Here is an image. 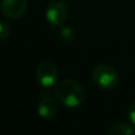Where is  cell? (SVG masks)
Wrapping results in <instances>:
<instances>
[{"label":"cell","instance_id":"5","mask_svg":"<svg viewBox=\"0 0 135 135\" xmlns=\"http://www.w3.org/2000/svg\"><path fill=\"white\" fill-rule=\"evenodd\" d=\"M58 102L56 96L50 95L49 93H43L38 103V114L43 119H51L58 112Z\"/></svg>","mask_w":135,"mask_h":135},{"label":"cell","instance_id":"3","mask_svg":"<svg viewBox=\"0 0 135 135\" xmlns=\"http://www.w3.org/2000/svg\"><path fill=\"white\" fill-rule=\"evenodd\" d=\"M36 78L45 88L52 86L58 78V69L51 62H42L36 69Z\"/></svg>","mask_w":135,"mask_h":135},{"label":"cell","instance_id":"6","mask_svg":"<svg viewBox=\"0 0 135 135\" xmlns=\"http://www.w3.org/2000/svg\"><path fill=\"white\" fill-rule=\"evenodd\" d=\"M27 0H1V12L8 19H19L26 11Z\"/></svg>","mask_w":135,"mask_h":135},{"label":"cell","instance_id":"9","mask_svg":"<svg viewBox=\"0 0 135 135\" xmlns=\"http://www.w3.org/2000/svg\"><path fill=\"white\" fill-rule=\"evenodd\" d=\"M72 36H74V32H72V30L70 27H64L61 30V37L63 38V39L70 40L72 38Z\"/></svg>","mask_w":135,"mask_h":135},{"label":"cell","instance_id":"7","mask_svg":"<svg viewBox=\"0 0 135 135\" xmlns=\"http://www.w3.org/2000/svg\"><path fill=\"white\" fill-rule=\"evenodd\" d=\"M134 128L131 124L127 123H116L113 124L109 129H108V134L110 135H131L134 133Z\"/></svg>","mask_w":135,"mask_h":135},{"label":"cell","instance_id":"8","mask_svg":"<svg viewBox=\"0 0 135 135\" xmlns=\"http://www.w3.org/2000/svg\"><path fill=\"white\" fill-rule=\"evenodd\" d=\"M9 36V26L7 23L0 20V40H5Z\"/></svg>","mask_w":135,"mask_h":135},{"label":"cell","instance_id":"4","mask_svg":"<svg viewBox=\"0 0 135 135\" xmlns=\"http://www.w3.org/2000/svg\"><path fill=\"white\" fill-rule=\"evenodd\" d=\"M45 16L51 25L61 26L68 18V7L62 1H52L47 6Z\"/></svg>","mask_w":135,"mask_h":135},{"label":"cell","instance_id":"10","mask_svg":"<svg viewBox=\"0 0 135 135\" xmlns=\"http://www.w3.org/2000/svg\"><path fill=\"white\" fill-rule=\"evenodd\" d=\"M128 115H129V117H131V120H132V122L135 124V100L132 102V104H131V107H129V109H128Z\"/></svg>","mask_w":135,"mask_h":135},{"label":"cell","instance_id":"1","mask_svg":"<svg viewBox=\"0 0 135 135\" xmlns=\"http://www.w3.org/2000/svg\"><path fill=\"white\" fill-rule=\"evenodd\" d=\"M55 96L65 107H78L85 98V91L78 82L64 79L55 86Z\"/></svg>","mask_w":135,"mask_h":135},{"label":"cell","instance_id":"2","mask_svg":"<svg viewBox=\"0 0 135 135\" xmlns=\"http://www.w3.org/2000/svg\"><path fill=\"white\" fill-rule=\"evenodd\" d=\"M93 81L96 85L104 90H112L119 83V74L113 66L108 64H98L91 72Z\"/></svg>","mask_w":135,"mask_h":135}]
</instances>
